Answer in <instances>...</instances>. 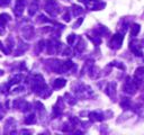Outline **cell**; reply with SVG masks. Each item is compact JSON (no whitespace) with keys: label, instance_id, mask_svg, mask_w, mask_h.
Listing matches in <instances>:
<instances>
[{"label":"cell","instance_id":"cell-1","mask_svg":"<svg viewBox=\"0 0 144 135\" xmlns=\"http://www.w3.org/2000/svg\"><path fill=\"white\" fill-rule=\"evenodd\" d=\"M45 10L49 12L50 15H56L57 14V5L54 0H47L46 1V5H45Z\"/></svg>","mask_w":144,"mask_h":135},{"label":"cell","instance_id":"cell-2","mask_svg":"<svg viewBox=\"0 0 144 135\" xmlns=\"http://www.w3.org/2000/svg\"><path fill=\"white\" fill-rule=\"evenodd\" d=\"M25 5H26V0H16L15 8H14V12H15L16 16L22 15V12L24 11Z\"/></svg>","mask_w":144,"mask_h":135},{"label":"cell","instance_id":"cell-3","mask_svg":"<svg viewBox=\"0 0 144 135\" xmlns=\"http://www.w3.org/2000/svg\"><path fill=\"white\" fill-rule=\"evenodd\" d=\"M122 42H123V36L119 35V34H116V35H114L111 40V46L113 49H119L121 45H122Z\"/></svg>","mask_w":144,"mask_h":135},{"label":"cell","instance_id":"cell-4","mask_svg":"<svg viewBox=\"0 0 144 135\" xmlns=\"http://www.w3.org/2000/svg\"><path fill=\"white\" fill-rule=\"evenodd\" d=\"M10 19V17L9 15H7V14H0V34H2V29L6 26V23L8 22V20Z\"/></svg>","mask_w":144,"mask_h":135},{"label":"cell","instance_id":"cell-5","mask_svg":"<svg viewBox=\"0 0 144 135\" xmlns=\"http://www.w3.org/2000/svg\"><path fill=\"white\" fill-rule=\"evenodd\" d=\"M124 90L126 92H129V94H134L135 92V86H133V83L131 81H128V82H126L125 87H124Z\"/></svg>","mask_w":144,"mask_h":135},{"label":"cell","instance_id":"cell-6","mask_svg":"<svg viewBox=\"0 0 144 135\" xmlns=\"http://www.w3.org/2000/svg\"><path fill=\"white\" fill-rule=\"evenodd\" d=\"M65 83H66V81L64 79H56L55 81H54V88H63L65 86Z\"/></svg>","mask_w":144,"mask_h":135},{"label":"cell","instance_id":"cell-7","mask_svg":"<svg viewBox=\"0 0 144 135\" xmlns=\"http://www.w3.org/2000/svg\"><path fill=\"white\" fill-rule=\"evenodd\" d=\"M140 32V25L137 24H134L133 26H132V31H131V35L132 36H136L137 34Z\"/></svg>","mask_w":144,"mask_h":135},{"label":"cell","instance_id":"cell-8","mask_svg":"<svg viewBox=\"0 0 144 135\" xmlns=\"http://www.w3.org/2000/svg\"><path fill=\"white\" fill-rule=\"evenodd\" d=\"M90 118L92 120H101L103 119V116L100 114H97V113H91L90 114Z\"/></svg>","mask_w":144,"mask_h":135},{"label":"cell","instance_id":"cell-9","mask_svg":"<svg viewBox=\"0 0 144 135\" xmlns=\"http://www.w3.org/2000/svg\"><path fill=\"white\" fill-rule=\"evenodd\" d=\"M37 7H39V6H37V3L36 2H34V3H32V6H31V8H29V15H34V14H35V12H36V10H37Z\"/></svg>","mask_w":144,"mask_h":135},{"label":"cell","instance_id":"cell-10","mask_svg":"<svg viewBox=\"0 0 144 135\" xmlns=\"http://www.w3.org/2000/svg\"><path fill=\"white\" fill-rule=\"evenodd\" d=\"M35 116L34 115H31V116H28L26 119H25V124H33V123H35Z\"/></svg>","mask_w":144,"mask_h":135},{"label":"cell","instance_id":"cell-11","mask_svg":"<svg viewBox=\"0 0 144 135\" xmlns=\"http://www.w3.org/2000/svg\"><path fill=\"white\" fill-rule=\"evenodd\" d=\"M81 12H82V8L77 7V6L73 7V14H74V16H78L79 14H81Z\"/></svg>","mask_w":144,"mask_h":135},{"label":"cell","instance_id":"cell-12","mask_svg":"<svg viewBox=\"0 0 144 135\" xmlns=\"http://www.w3.org/2000/svg\"><path fill=\"white\" fill-rule=\"evenodd\" d=\"M10 3V0H0V6L2 7H6Z\"/></svg>","mask_w":144,"mask_h":135},{"label":"cell","instance_id":"cell-13","mask_svg":"<svg viewBox=\"0 0 144 135\" xmlns=\"http://www.w3.org/2000/svg\"><path fill=\"white\" fill-rule=\"evenodd\" d=\"M74 40H75V35H70L69 37H68V43L72 44L74 42Z\"/></svg>","mask_w":144,"mask_h":135},{"label":"cell","instance_id":"cell-14","mask_svg":"<svg viewBox=\"0 0 144 135\" xmlns=\"http://www.w3.org/2000/svg\"><path fill=\"white\" fill-rule=\"evenodd\" d=\"M80 2H83V3H86V5H89V3H91L94 0H79Z\"/></svg>","mask_w":144,"mask_h":135},{"label":"cell","instance_id":"cell-15","mask_svg":"<svg viewBox=\"0 0 144 135\" xmlns=\"http://www.w3.org/2000/svg\"><path fill=\"white\" fill-rule=\"evenodd\" d=\"M64 20H66V22H69V20H70V15L68 14V12L64 15Z\"/></svg>","mask_w":144,"mask_h":135},{"label":"cell","instance_id":"cell-16","mask_svg":"<svg viewBox=\"0 0 144 135\" xmlns=\"http://www.w3.org/2000/svg\"><path fill=\"white\" fill-rule=\"evenodd\" d=\"M0 50H1L2 52H7V50H6L5 47H3V46H2V43H1V42H0Z\"/></svg>","mask_w":144,"mask_h":135},{"label":"cell","instance_id":"cell-17","mask_svg":"<svg viewBox=\"0 0 144 135\" xmlns=\"http://www.w3.org/2000/svg\"><path fill=\"white\" fill-rule=\"evenodd\" d=\"M0 75H2V71L1 70H0Z\"/></svg>","mask_w":144,"mask_h":135}]
</instances>
